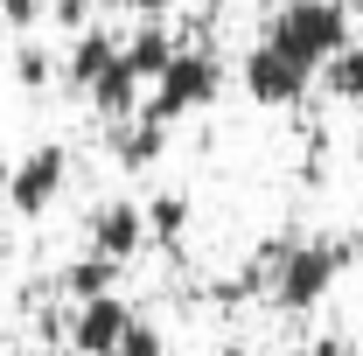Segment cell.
Here are the masks:
<instances>
[{
	"label": "cell",
	"instance_id": "obj_18",
	"mask_svg": "<svg viewBox=\"0 0 363 356\" xmlns=\"http://www.w3.org/2000/svg\"><path fill=\"white\" fill-rule=\"evenodd\" d=\"M301 356H357V350H350L342 335H321V343H308V350H301Z\"/></svg>",
	"mask_w": 363,
	"mask_h": 356
},
{
	"label": "cell",
	"instance_id": "obj_19",
	"mask_svg": "<svg viewBox=\"0 0 363 356\" xmlns=\"http://www.w3.org/2000/svg\"><path fill=\"white\" fill-rule=\"evenodd\" d=\"M119 7H133V14H154V7H161V0H119Z\"/></svg>",
	"mask_w": 363,
	"mask_h": 356
},
{
	"label": "cell",
	"instance_id": "obj_16",
	"mask_svg": "<svg viewBox=\"0 0 363 356\" xmlns=\"http://www.w3.org/2000/svg\"><path fill=\"white\" fill-rule=\"evenodd\" d=\"M0 14H7V28H35L49 14V0H0Z\"/></svg>",
	"mask_w": 363,
	"mask_h": 356
},
{
	"label": "cell",
	"instance_id": "obj_13",
	"mask_svg": "<svg viewBox=\"0 0 363 356\" xmlns=\"http://www.w3.org/2000/svg\"><path fill=\"white\" fill-rule=\"evenodd\" d=\"M321 84H328V98H335V105L363 112V35H350V43L321 63Z\"/></svg>",
	"mask_w": 363,
	"mask_h": 356
},
{
	"label": "cell",
	"instance_id": "obj_11",
	"mask_svg": "<svg viewBox=\"0 0 363 356\" xmlns=\"http://www.w3.org/2000/svg\"><path fill=\"white\" fill-rule=\"evenodd\" d=\"M140 210H147V245H161V252H175L182 238H189V223H196V210H189L182 189H154Z\"/></svg>",
	"mask_w": 363,
	"mask_h": 356
},
{
	"label": "cell",
	"instance_id": "obj_6",
	"mask_svg": "<svg viewBox=\"0 0 363 356\" xmlns=\"http://www.w3.org/2000/svg\"><path fill=\"white\" fill-rule=\"evenodd\" d=\"M126 328H133V301H126V294L70 301V308H63V350L70 356H112Z\"/></svg>",
	"mask_w": 363,
	"mask_h": 356
},
{
	"label": "cell",
	"instance_id": "obj_5",
	"mask_svg": "<svg viewBox=\"0 0 363 356\" xmlns=\"http://www.w3.org/2000/svg\"><path fill=\"white\" fill-rule=\"evenodd\" d=\"M7 203L21 210V217H49L56 210V196L70 189V147L63 140H43V147H28L14 168H7Z\"/></svg>",
	"mask_w": 363,
	"mask_h": 356
},
{
	"label": "cell",
	"instance_id": "obj_17",
	"mask_svg": "<svg viewBox=\"0 0 363 356\" xmlns=\"http://www.w3.org/2000/svg\"><path fill=\"white\" fill-rule=\"evenodd\" d=\"M49 14H56V21H63V28L77 35V28H84V21H91V0H56Z\"/></svg>",
	"mask_w": 363,
	"mask_h": 356
},
{
	"label": "cell",
	"instance_id": "obj_4",
	"mask_svg": "<svg viewBox=\"0 0 363 356\" xmlns=\"http://www.w3.org/2000/svg\"><path fill=\"white\" fill-rule=\"evenodd\" d=\"M238 84H245L252 105H266V112H294V105L315 91V70H308V63H294L279 43L259 35V43L245 49V63H238Z\"/></svg>",
	"mask_w": 363,
	"mask_h": 356
},
{
	"label": "cell",
	"instance_id": "obj_7",
	"mask_svg": "<svg viewBox=\"0 0 363 356\" xmlns=\"http://www.w3.org/2000/svg\"><path fill=\"white\" fill-rule=\"evenodd\" d=\"M84 252L133 266L140 252H147V210H140L133 196H112V203H98V210H91V223H84Z\"/></svg>",
	"mask_w": 363,
	"mask_h": 356
},
{
	"label": "cell",
	"instance_id": "obj_15",
	"mask_svg": "<svg viewBox=\"0 0 363 356\" xmlns=\"http://www.w3.org/2000/svg\"><path fill=\"white\" fill-rule=\"evenodd\" d=\"M112 356H168V335H161L154 321H140V314H133V328L119 335V350H112Z\"/></svg>",
	"mask_w": 363,
	"mask_h": 356
},
{
	"label": "cell",
	"instance_id": "obj_14",
	"mask_svg": "<svg viewBox=\"0 0 363 356\" xmlns=\"http://www.w3.org/2000/svg\"><path fill=\"white\" fill-rule=\"evenodd\" d=\"M49 77H56V56H49V49H35V43L14 49V84H21V91H43Z\"/></svg>",
	"mask_w": 363,
	"mask_h": 356
},
{
	"label": "cell",
	"instance_id": "obj_1",
	"mask_svg": "<svg viewBox=\"0 0 363 356\" xmlns=\"http://www.w3.org/2000/svg\"><path fill=\"white\" fill-rule=\"evenodd\" d=\"M357 238L350 230H315V238H272L266 252L245 266L238 279V294H266L279 314H315L335 287H342V272L357 266ZM230 294V301H238Z\"/></svg>",
	"mask_w": 363,
	"mask_h": 356
},
{
	"label": "cell",
	"instance_id": "obj_2",
	"mask_svg": "<svg viewBox=\"0 0 363 356\" xmlns=\"http://www.w3.org/2000/svg\"><path fill=\"white\" fill-rule=\"evenodd\" d=\"M357 35V14H350V0H279L266 21V43H279L294 63H308L321 77V63L335 56V49Z\"/></svg>",
	"mask_w": 363,
	"mask_h": 356
},
{
	"label": "cell",
	"instance_id": "obj_3",
	"mask_svg": "<svg viewBox=\"0 0 363 356\" xmlns=\"http://www.w3.org/2000/svg\"><path fill=\"white\" fill-rule=\"evenodd\" d=\"M217 91H224V63L203 43H175V56L161 63V77L147 84V105H140V112H154L161 126H182V119L210 112Z\"/></svg>",
	"mask_w": 363,
	"mask_h": 356
},
{
	"label": "cell",
	"instance_id": "obj_21",
	"mask_svg": "<svg viewBox=\"0 0 363 356\" xmlns=\"http://www.w3.org/2000/svg\"><path fill=\"white\" fill-rule=\"evenodd\" d=\"M14 356H43V350H14Z\"/></svg>",
	"mask_w": 363,
	"mask_h": 356
},
{
	"label": "cell",
	"instance_id": "obj_20",
	"mask_svg": "<svg viewBox=\"0 0 363 356\" xmlns=\"http://www.w3.org/2000/svg\"><path fill=\"white\" fill-rule=\"evenodd\" d=\"M224 356H252V350H245V343H224Z\"/></svg>",
	"mask_w": 363,
	"mask_h": 356
},
{
	"label": "cell",
	"instance_id": "obj_8",
	"mask_svg": "<svg viewBox=\"0 0 363 356\" xmlns=\"http://www.w3.org/2000/svg\"><path fill=\"white\" fill-rule=\"evenodd\" d=\"M112 56H119V35H105V28H77V43L63 49V63H56V70H63V84L77 91V98H91V84H98V77H105V70H112Z\"/></svg>",
	"mask_w": 363,
	"mask_h": 356
},
{
	"label": "cell",
	"instance_id": "obj_12",
	"mask_svg": "<svg viewBox=\"0 0 363 356\" xmlns=\"http://www.w3.org/2000/svg\"><path fill=\"white\" fill-rule=\"evenodd\" d=\"M168 56H175V35H168V28H161V21H140L133 35H126V43H119V63H126V70H133L140 84H154V77H161V63H168Z\"/></svg>",
	"mask_w": 363,
	"mask_h": 356
},
{
	"label": "cell",
	"instance_id": "obj_9",
	"mask_svg": "<svg viewBox=\"0 0 363 356\" xmlns=\"http://www.w3.org/2000/svg\"><path fill=\"white\" fill-rule=\"evenodd\" d=\"M168 133H175V126H161L154 112L119 119V126H112V154H119V168H126V175H147V168L168 154Z\"/></svg>",
	"mask_w": 363,
	"mask_h": 356
},
{
	"label": "cell",
	"instance_id": "obj_10",
	"mask_svg": "<svg viewBox=\"0 0 363 356\" xmlns=\"http://www.w3.org/2000/svg\"><path fill=\"white\" fill-rule=\"evenodd\" d=\"M119 259H98V252H77L70 266L56 272V301L70 308V301H98V294H119Z\"/></svg>",
	"mask_w": 363,
	"mask_h": 356
}]
</instances>
